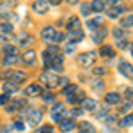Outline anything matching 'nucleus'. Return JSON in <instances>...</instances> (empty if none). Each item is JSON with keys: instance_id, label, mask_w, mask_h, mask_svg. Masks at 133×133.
I'll use <instances>...</instances> for the list:
<instances>
[{"instance_id": "1", "label": "nucleus", "mask_w": 133, "mask_h": 133, "mask_svg": "<svg viewBox=\"0 0 133 133\" xmlns=\"http://www.w3.org/2000/svg\"><path fill=\"white\" fill-rule=\"evenodd\" d=\"M4 78L9 80V82H14V83H21V82H25L27 75H25L23 71H12V69H7V71L4 73Z\"/></svg>"}, {"instance_id": "2", "label": "nucleus", "mask_w": 133, "mask_h": 133, "mask_svg": "<svg viewBox=\"0 0 133 133\" xmlns=\"http://www.w3.org/2000/svg\"><path fill=\"white\" fill-rule=\"evenodd\" d=\"M41 82L48 87V89H55L57 85H59V82H61V78L55 75V73H43L41 76Z\"/></svg>"}, {"instance_id": "3", "label": "nucleus", "mask_w": 133, "mask_h": 133, "mask_svg": "<svg viewBox=\"0 0 133 133\" xmlns=\"http://www.w3.org/2000/svg\"><path fill=\"white\" fill-rule=\"evenodd\" d=\"M78 62L82 64L83 68H89L96 62V53L94 51H87V53H80L78 55Z\"/></svg>"}, {"instance_id": "4", "label": "nucleus", "mask_w": 133, "mask_h": 133, "mask_svg": "<svg viewBox=\"0 0 133 133\" xmlns=\"http://www.w3.org/2000/svg\"><path fill=\"white\" fill-rule=\"evenodd\" d=\"M48 7H50V2L48 0H36L32 4V9H34V12H37V14L48 12Z\"/></svg>"}, {"instance_id": "5", "label": "nucleus", "mask_w": 133, "mask_h": 133, "mask_svg": "<svg viewBox=\"0 0 133 133\" xmlns=\"http://www.w3.org/2000/svg\"><path fill=\"white\" fill-rule=\"evenodd\" d=\"M119 73H121L123 76L131 78L133 76V66L130 64V62H126V61H119Z\"/></svg>"}, {"instance_id": "6", "label": "nucleus", "mask_w": 133, "mask_h": 133, "mask_svg": "<svg viewBox=\"0 0 133 133\" xmlns=\"http://www.w3.org/2000/svg\"><path fill=\"white\" fill-rule=\"evenodd\" d=\"M16 41L20 43V46H30L32 43H34V36L27 34V32H21V34L16 36Z\"/></svg>"}, {"instance_id": "7", "label": "nucleus", "mask_w": 133, "mask_h": 133, "mask_svg": "<svg viewBox=\"0 0 133 133\" xmlns=\"http://www.w3.org/2000/svg\"><path fill=\"white\" fill-rule=\"evenodd\" d=\"M25 94L27 96H43V87L41 85H37V83H30L27 89H25Z\"/></svg>"}, {"instance_id": "8", "label": "nucleus", "mask_w": 133, "mask_h": 133, "mask_svg": "<svg viewBox=\"0 0 133 133\" xmlns=\"http://www.w3.org/2000/svg\"><path fill=\"white\" fill-rule=\"evenodd\" d=\"M41 117H43V112L39 108H29V121L32 124H37L41 121Z\"/></svg>"}, {"instance_id": "9", "label": "nucleus", "mask_w": 133, "mask_h": 133, "mask_svg": "<svg viewBox=\"0 0 133 133\" xmlns=\"http://www.w3.org/2000/svg\"><path fill=\"white\" fill-rule=\"evenodd\" d=\"M41 37L44 39V41H55V37H57V32L53 30V27H46V29H43Z\"/></svg>"}, {"instance_id": "10", "label": "nucleus", "mask_w": 133, "mask_h": 133, "mask_svg": "<svg viewBox=\"0 0 133 133\" xmlns=\"http://www.w3.org/2000/svg\"><path fill=\"white\" fill-rule=\"evenodd\" d=\"M21 61L25 62L27 66H32L34 62H36V51L34 50H27L23 53V57H21Z\"/></svg>"}, {"instance_id": "11", "label": "nucleus", "mask_w": 133, "mask_h": 133, "mask_svg": "<svg viewBox=\"0 0 133 133\" xmlns=\"http://www.w3.org/2000/svg\"><path fill=\"white\" fill-rule=\"evenodd\" d=\"M119 101H121L119 92H108V94L105 96V103H107V105H117Z\"/></svg>"}, {"instance_id": "12", "label": "nucleus", "mask_w": 133, "mask_h": 133, "mask_svg": "<svg viewBox=\"0 0 133 133\" xmlns=\"http://www.w3.org/2000/svg\"><path fill=\"white\" fill-rule=\"evenodd\" d=\"M123 11H124V5H117V7H110V9H107V16L108 18H119L121 14H123Z\"/></svg>"}, {"instance_id": "13", "label": "nucleus", "mask_w": 133, "mask_h": 133, "mask_svg": "<svg viewBox=\"0 0 133 133\" xmlns=\"http://www.w3.org/2000/svg\"><path fill=\"white\" fill-rule=\"evenodd\" d=\"M75 126H76L75 119H62L61 121V130L62 131H71Z\"/></svg>"}, {"instance_id": "14", "label": "nucleus", "mask_w": 133, "mask_h": 133, "mask_svg": "<svg viewBox=\"0 0 133 133\" xmlns=\"http://www.w3.org/2000/svg\"><path fill=\"white\" fill-rule=\"evenodd\" d=\"M62 114H64V107L62 105H55L53 107V110H51V117L55 119V121H62Z\"/></svg>"}, {"instance_id": "15", "label": "nucleus", "mask_w": 133, "mask_h": 133, "mask_svg": "<svg viewBox=\"0 0 133 133\" xmlns=\"http://www.w3.org/2000/svg\"><path fill=\"white\" fill-rule=\"evenodd\" d=\"M68 99H69V103H71V105H78V103H82L85 98H83V92L82 91H76L75 94H71Z\"/></svg>"}, {"instance_id": "16", "label": "nucleus", "mask_w": 133, "mask_h": 133, "mask_svg": "<svg viewBox=\"0 0 133 133\" xmlns=\"http://www.w3.org/2000/svg\"><path fill=\"white\" fill-rule=\"evenodd\" d=\"M82 105H83V108H85V110H96V108H98L96 99H91V98H85V99L82 101Z\"/></svg>"}, {"instance_id": "17", "label": "nucleus", "mask_w": 133, "mask_h": 133, "mask_svg": "<svg viewBox=\"0 0 133 133\" xmlns=\"http://www.w3.org/2000/svg\"><path fill=\"white\" fill-rule=\"evenodd\" d=\"M105 36H107V29H96L92 39H94V43H101L105 39Z\"/></svg>"}, {"instance_id": "18", "label": "nucleus", "mask_w": 133, "mask_h": 133, "mask_svg": "<svg viewBox=\"0 0 133 133\" xmlns=\"http://www.w3.org/2000/svg\"><path fill=\"white\" fill-rule=\"evenodd\" d=\"M91 87L94 89V91H98V92L105 91V80H101V78H96V80H92V82H91Z\"/></svg>"}, {"instance_id": "19", "label": "nucleus", "mask_w": 133, "mask_h": 133, "mask_svg": "<svg viewBox=\"0 0 133 133\" xmlns=\"http://www.w3.org/2000/svg\"><path fill=\"white\" fill-rule=\"evenodd\" d=\"M16 89H18V87H16L14 82H9V80H7V82L4 83V94H12V92H16Z\"/></svg>"}, {"instance_id": "20", "label": "nucleus", "mask_w": 133, "mask_h": 133, "mask_svg": "<svg viewBox=\"0 0 133 133\" xmlns=\"http://www.w3.org/2000/svg\"><path fill=\"white\" fill-rule=\"evenodd\" d=\"M51 68H53L55 71H62V55H55V57H53Z\"/></svg>"}, {"instance_id": "21", "label": "nucleus", "mask_w": 133, "mask_h": 133, "mask_svg": "<svg viewBox=\"0 0 133 133\" xmlns=\"http://www.w3.org/2000/svg\"><path fill=\"white\" fill-rule=\"evenodd\" d=\"M91 7H92V11H96V12H101V11L105 9V0H92Z\"/></svg>"}, {"instance_id": "22", "label": "nucleus", "mask_w": 133, "mask_h": 133, "mask_svg": "<svg viewBox=\"0 0 133 133\" xmlns=\"http://www.w3.org/2000/svg\"><path fill=\"white\" fill-rule=\"evenodd\" d=\"M18 62V55H5V59H4V66H7V68H11V66H14Z\"/></svg>"}, {"instance_id": "23", "label": "nucleus", "mask_w": 133, "mask_h": 133, "mask_svg": "<svg viewBox=\"0 0 133 133\" xmlns=\"http://www.w3.org/2000/svg\"><path fill=\"white\" fill-rule=\"evenodd\" d=\"M78 128H80L82 133H94V126H92L91 123H85V121L78 124Z\"/></svg>"}, {"instance_id": "24", "label": "nucleus", "mask_w": 133, "mask_h": 133, "mask_svg": "<svg viewBox=\"0 0 133 133\" xmlns=\"http://www.w3.org/2000/svg\"><path fill=\"white\" fill-rule=\"evenodd\" d=\"M78 27H80V20L78 18H69V21H68V29L71 32L78 30Z\"/></svg>"}, {"instance_id": "25", "label": "nucleus", "mask_w": 133, "mask_h": 133, "mask_svg": "<svg viewBox=\"0 0 133 133\" xmlns=\"http://www.w3.org/2000/svg\"><path fill=\"white\" fill-rule=\"evenodd\" d=\"M101 23H103V18H94V20H89V21H87V27H89L91 30H96Z\"/></svg>"}, {"instance_id": "26", "label": "nucleus", "mask_w": 133, "mask_h": 133, "mask_svg": "<svg viewBox=\"0 0 133 133\" xmlns=\"http://www.w3.org/2000/svg\"><path fill=\"white\" fill-rule=\"evenodd\" d=\"M121 27H124V29H130V27H133V14L124 16L123 20H121Z\"/></svg>"}, {"instance_id": "27", "label": "nucleus", "mask_w": 133, "mask_h": 133, "mask_svg": "<svg viewBox=\"0 0 133 133\" xmlns=\"http://www.w3.org/2000/svg\"><path fill=\"white\" fill-rule=\"evenodd\" d=\"M99 53H101L103 57H114V48H112V46H107V44H103L101 50H99Z\"/></svg>"}, {"instance_id": "28", "label": "nucleus", "mask_w": 133, "mask_h": 133, "mask_svg": "<svg viewBox=\"0 0 133 133\" xmlns=\"http://www.w3.org/2000/svg\"><path fill=\"white\" fill-rule=\"evenodd\" d=\"M4 53L5 55H16L18 53V48L14 44H4Z\"/></svg>"}, {"instance_id": "29", "label": "nucleus", "mask_w": 133, "mask_h": 133, "mask_svg": "<svg viewBox=\"0 0 133 133\" xmlns=\"http://www.w3.org/2000/svg\"><path fill=\"white\" fill-rule=\"evenodd\" d=\"M76 91H78V89H76V85H75V83H68V85L64 87V91H62V92L69 98V96H71V94H75Z\"/></svg>"}, {"instance_id": "30", "label": "nucleus", "mask_w": 133, "mask_h": 133, "mask_svg": "<svg viewBox=\"0 0 133 133\" xmlns=\"http://www.w3.org/2000/svg\"><path fill=\"white\" fill-rule=\"evenodd\" d=\"M119 126H124V128L133 126V114H131V115H126L124 119H121V121H119Z\"/></svg>"}, {"instance_id": "31", "label": "nucleus", "mask_w": 133, "mask_h": 133, "mask_svg": "<svg viewBox=\"0 0 133 133\" xmlns=\"http://www.w3.org/2000/svg\"><path fill=\"white\" fill-rule=\"evenodd\" d=\"M34 133H53V126H51V124H44L41 128H37Z\"/></svg>"}, {"instance_id": "32", "label": "nucleus", "mask_w": 133, "mask_h": 133, "mask_svg": "<svg viewBox=\"0 0 133 133\" xmlns=\"http://www.w3.org/2000/svg\"><path fill=\"white\" fill-rule=\"evenodd\" d=\"M43 57H44V66H46V68H51L53 55H51V53H48V51H44V53H43Z\"/></svg>"}, {"instance_id": "33", "label": "nucleus", "mask_w": 133, "mask_h": 133, "mask_svg": "<svg viewBox=\"0 0 133 133\" xmlns=\"http://www.w3.org/2000/svg\"><path fill=\"white\" fill-rule=\"evenodd\" d=\"M71 39L75 43H76V41H82V39H83V32L80 30V29H78V30H75V32H71Z\"/></svg>"}, {"instance_id": "34", "label": "nucleus", "mask_w": 133, "mask_h": 133, "mask_svg": "<svg viewBox=\"0 0 133 133\" xmlns=\"http://www.w3.org/2000/svg\"><path fill=\"white\" fill-rule=\"evenodd\" d=\"M114 37H115L117 41L124 39V30H123V29H119V27H117V29H114Z\"/></svg>"}, {"instance_id": "35", "label": "nucleus", "mask_w": 133, "mask_h": 133, "mask_svg": "<svg viewBox=\"0 0 133 133\" xmlns=\"http://www.w3.org/2000/svg\"><path fill=\"white\" fill-rule=\"evenodd\" d=\"M0 32H4V34H5V32H12V25H11V23H5V21H4V23L0 25Z\"/></svg>"}, {"instance_id": "36", "label": "nucleus", "mask_w": 133, "mask_h": 133, "mask_svg": "<svg viewBox=\"0 0 133 133\" xmlns=\"http://www.w3.org/2000/svg\"><path fill=\"white\" fill-rule=\"evenodd\" d=\"M43 99L46 103H51L53 101V94H51V92H43Z\"/></svg>"}, {"instance_id": "37", "label": "nucleus", "mask_w": 133, "mask_h": 133, "mask_svg": "<svg viewBox=\"0 0 133 133\" xmlns=\"http://www.w3.org/2000/svg\"><path fill=\"white\" fill-rule=\"evenodd\" d=\"M91 11H92L91 4H82V14H89Z\"/></svg>"}, {"instance_id": "38", "label": "nucleus", "mask_w": 133, "mask_h": 133, "mask_svg": "<svg viewBox=\"0 0 133 133\" xmlns=\"http://www.w3.org/2000/svg\"><path fill=\"white\" fill-rule=\"evenodd\" d=\"M117 44H119V48H121V50H126V48L130 46V43L126 41V39H121V41H117Z\"/></svg>"}, {"instance_id": "39", "label": "nucleus", "mask_w": 133, "mask_h": 133, "mask_svg": "<svg viewBox=\"0 0 133 133\" xmlns=\"http://www.w3.org/2000/svg\"><path fill=\"white\" fill-rule=\"evenodd\" d=\"M9 103V94H2L0 96V105H7Z\"/></svg>"}, {"instance_id": "40", "label": "nucleus", "mask_w": 133, "mask_h": 133, "mask_svg": "<svg viewBox=\"0 0 133 133\" xmlns=\"http://www.w3.org/2000/svg\"><path fill=\"white\" fill-rule=\"evenodd\" d=\"M130 108H131V103H130V101H126V103H124V105H123V107L119 108V110H121V112H128Z\"/></svg>"}, {"instance_id": "41", "label": "nucleus", "mask_w": 133, "mask_h": 133, "mask_svg": "<svg viewBox=\"0 0 133 133\" xmlns=\"http://www.w3.org/2000/svg\"><path fill=\"white\" fill-rule=\"evenodd\" d=\"M94 75H96V76H101V75H105V68H96V69H94Z\"/></svg>"}, {"instance_id": "42", "label": "nucleus", "mask_w": 133, "mask_h": 133, "mask_svg": "<svg viewBox=\"0 0 133 133\" xmlns=\"http://www.w3.org/2000/svg\"><path fill=\"white\" fill-rule=\"evenodd\" d=\"M71 51H75V43H69L66 46V53H71Z\"/></svg>"}, {"instance_id": "43", "label": "nucleus", "mask_w": 133, "mask_h": 133, "mask_svg": "<svg viewBox=\"0 0 133 133\" xmlns=\"http://www.w3.org/2000/svg\"><path fill=\"white\" fill-rule=\"evenodd\" d=\"M64 39H66V36H64L62 32H59V34H57V37H55V41H64Z\"/></svg>"}, {"instance_id": "44", "label": "nucleus", "mask_w": 133, "mask_h": 133, "mask_svg": "<svg viewBox=\"0 0 133 133\" xmlns=\"http://www.w3.org/2000/svg\"><path fill=\"white\" fill-rule=\"evenodd\" d=\"M14 126H16V130H23V128H25V124L21 123V121H16V124H14Z\"/></svg>"}, {"instance_id": "45", "label": "nucleus", "mask_w": 133, "mask_h": 133, "mask_svg": "<svg viewBox=\"0 0 133 133\" xmlns=\"http://www.w3.org/2000/svg\"><path fill=\"white\" fill-rule=\"evenodd\" d=\"M126 98H128V99H133V89H128V91H126Z\"/></svg>"}, {"instance_id": "46", "label": "nucleus", "mask_w": 133, "mask_h": 133, "mask_svg": "<svg viewBox=\"0 0 133 133\" xmlns=\"http://www.w3.org/2000/svg\"><path fill=\"white\" fill-rule=\"evenodd\" d=\"M59 85H68V78H66V76H62L61 82H59Z\"/></svg>"}, {"instance_id": "47", "label": "nucleus", "mask_w": 133, "mask_h": 133, "mask_svg": "<svg viewBox=\"0 0 133 133\" xmlns=\"http://www.w3.org/2000/svg\"><path fill=\"white\" fill-rule=\"evenodd\" d=\"M48 2H50V5H59L62 0H48Z\"/></svg>"}, {"instance_id": "48", "label": "nucleus", "mask_w": 133, "mask_h": 133, "mask_svg": "<svg viewBox=\"0 0 133 133\" xmlns=\"http://www.w3.org/2000/svg\"><path fill=\"white\" fill-rule=\"evenodd\" d=\"M0 44H5V36L0 32Z\"/></svg>"}, {"instance_id": "49", "label": "nucleus", "mask_w": 133, "mask_h": 133, "mask_svg": "<svg viewBox=\"0 0 133 133\" xmlns=\"http://www.w3.org/2000/svg\"><path fill=\"white\" fill-rule=\"evenodd\" d=\"M80 114H82V112H80L78 108H75V110H73V112H71V115H73V117H75V115H80Z\"/></svg>"}, {"instance_id": "50", "label": "nucleus", "mask_w": 133, "mask_h": 133, "mask_svg": "<svg viewBox=\"0 0 133 133\" xmlns=\"http://www.w3.org/2000/svg\"><path fill=\"white\" fill-rule=\"evenodd\" d=\"M121 0H107V4H119Z\"/></svg>"}, {"instance_id": "51", "label": "nucleus", "mask_w": 133, "mask_h": 133, "mask_svg": "<svg viewBox=\"0 0 133 133\" xmlns=\"http://www.w3.org/2000/svg\"><path fill=\"white\" fill-rule=\"evenodd\" d=\"M68 2H69V4H76L78 0H68Z\"/></svg>"}, {"instance_id": "52", "label": "nucleus", "mask_w": 133, "mask_h": 133, "mask_svg": "<svg viewBox=\"0 0 133 133\" xmlns=\"http://www.w3.org/2000/svg\"><path fill=\"white\" fill-rule=\"evenodd\" d=\"M131 55H133V50H131Z\"/></svg>"}]
</instances>
